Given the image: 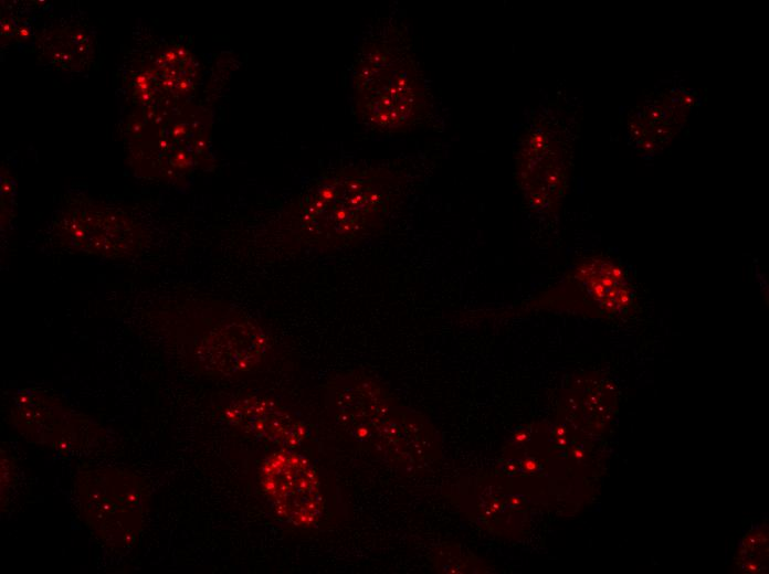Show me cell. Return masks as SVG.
Here are the masks:
<instances>
[{"label":"cell","mask_w":769,"mask_h":574,"mask_svg":"<svg viewBox=\"0 0 769 574\" xmlns=\"http://www.w3.org/2000/svg\"><path fill=\"white\" fill-rule=\"evenodd\" d=\"M259 479L282 520L298 528L315 525L323 513V496L314 466L304 456L283 448L267 456Z\"/></svg>","instance_id":"obj_4"},{"label":"cell","mask_w":769,"mask_h":574,"mask_svg":"<svg viewBox=\"0 0 769 574\" xmlns=\"http://www.w3.org/2000/svg\"><path fill=\"white\" fill-rule=\"evenodd\" d=\"M80 514L105 545L129 548L139 534L147 509V490L133 472L118 468L83 471L75 481Z\"/></svg>","instance_id":"obj_3"},{"label":"cell","mask_w":769,"mask_h":574,"mask_svg":"<svg viewBox=\"0 0 769 574\" xmlns=\"http://www.w3.org/2000/svg\"><path fill=\"white\" fill-rule=\"evenodd\" d=\"M357 110L372 127L400 131L421 120L428 93L417 61L396 39L367 42L354 66Z\"/></svg>","instance_id":"obj_1"},{"label":"cell","mask_w":769,"mask_h":574,"mask_svg":"<svg viewBox=\"0 0 769 574\" xmlns=\"http://www.w3.org/2000/svg\"><path fill=\"white\" fill-rule=\"evenodd\" d=\"M515 162L516 183L529 208L556 211L567 189L569 162L555 134L540 126L530 128L517 145Z\"/></svg>","instance_id":"obj_5"},{"label":"cell","mask_w":769,"mask_h":574,"mask_svg":"<svg viewBox=\"0 0 769 574\" xmlns=\"http://www.w3.org/2000/svg\"><path fill=\"white\" fill-rule=\"evenodd\" d=\"M224 415L230 424L244 433L284 448L298 446L307 436L305 425L270 400L240 398L225 408Z\"/></svg>","instance_id":"obj_8"},{"label":"cell","mask_w":769,"mask_h":574,"mask_svg":"<svg viewBox=\"0 0 769 574\" xmlns=\"http://www.w3.org/2000/svg\"><path fill=\"white\" fill-rule=\"evenodd\" d=\"M391 185L378 171H350L324 182L306 199L303 227L312 237L352 240L389 208Z\"/></svg>","instance_id":"obj_2"},{"label":"cell","mask_w":769,"mask_h":574,"mask_svg":"<svg viewBox=\"0 0 769 574\" xmlns=\"http://www.w3.org/2000/svg\"><path fill=\"white\" fill-rule=\"evenodd\" d=\"M12 419L27 439L59 450H75L95 433L93 423L74 414L61 401L36 390L18 393L12 406Z\"/></svg>","instance_id":"obj_6"},{"label":"cell","mask_w":769,"mask_h":574,"mask_svg":"<svg viewBox=\"0 0 769 574\" xmlns=\"http://www.w3.org/2000/svg\"><path fill=\"white\" fill-rule=\"evenodd\" d=\"M568 280L580 294L582 305L593 306L602 315H624L636 305L631 279L611 258H584L570 272Z\"/></svg>","instance_id":"obj_7"}]
</instances>
